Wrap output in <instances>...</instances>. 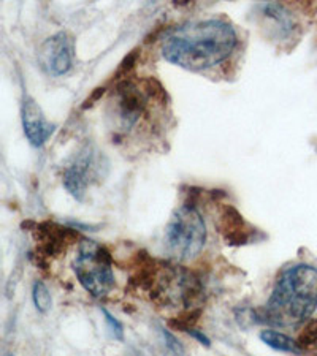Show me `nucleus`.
<instances>
[{"instance_id":"obj_1","label":"nucleus","mask_w":317,"mask_h":356,"mask_svg":"<svg viewBox=\"0 0 317 356\" xmlns=\"http://www.w3.org/2000/svg\"><path fill=\"white\" fill-rule=\"evenodd\" d=\"M236 46L235 29L226 21L187 22L167 33L162 56L184 70L203 72L227 60Z\"/></svg>"},{"instance_id":"obj_2","label":"nucleus","mask_w":317,"mask_h":356,"mask_svg":"<svg viewBox=\"0 0 317 356\" xmlns=\"http://www.w3.org/2000/svg\"><path fill=\"white\" fill-rule=\"evenodd\" d=\"M317 309V268L293 265L276 279L272 296L262 312V321L293 326L307 321Z\"/></svg>"},{"instance_id":"obj_3","label":"nucleus","mask_w":317,"mask_h":356,"mask_svg":"<svg viewBox=\"0 0 317 356\" xmlns=\"http://www.w3.org/2000/svg\"><path fill=\"white\" fill-rule=\"evenodd\" d=\"M206 227L200 212L190 204L175 211L165 229V245L171 258L187 261L197 257L205 247Z\"/></svg>"},{"instance_id":"obj_4","label":"nucleus","mask_w":317,"mask_h":356,"mask_svg":"<svg viewBox=\"0 0 317 356\" xmlns=\"http://www.w3.org/2000/svg\"><path fill=\"white\" fill-rule=\"evenodd\" d=\"M73 268L79 284L92 296L103 298L114 289L111 257L105 247L95 241L83 239L79 243Z\"/></svg>"},{"instance_id":"obj_5","label":"nucleus","mask_w":317,"mask_h":356,"mask_svg":"<svg viewBox=\"0 0 317 356\" xmlns=\"http://www.w3.org/2000/svg\"><path fill=\"white\" fill-rule=\"evenodd\" d=\"M94 147L86 145L63 171V187L75 200L83 201L88 187L102 176V162Z\"/></svg>"},{"instance_id":"obj_6","label":"nucleus","mask_w":317,"mask_h":356,"mask_svg":"<svg viewBox=\"0 0 317 356\" xmlns=\"http://www.w3.org/2000/svg\"><path fill=\"white\" fill-rule=\"evenodd\" d=\"M38 60L43 70L51 76H63L73 65V42L68 33L59 32L42 44Z\"/></svg>"},{"instance_id":"obj_7","label":"nucleus","mask_w":317,"mask_h":356,"mask_svg":"<svg viewBox=\"0 0 317 356\" xmlns=\"http://www.w3.org/2000/svg\"><path fill=\"white\" fill-rule=\"evenodd\" d=\"M148 97L145 95L140 84L132 81H121L116 88V110L118 122L123 129H132L138 122V119L145 113Z\"/></svg>"},{"instance_id":"obj_8","label":"nucleus","mask_w":317,"mask_h":356,"mask_svg":"<svg viewBox=\"0 0 317 356\" xmlns=\"http://www.w3.org/2000/svg\"><path fill=\"white\" fill-rule=\"evenodd\" d=\"M258 15H261L267 35L273 40H281V42L289 40L293 37L298 27V22L292 11L278 2L262 3L258 7Z\"/></svg>"},{"instance_id":"obj_9","label":"nucleus","mask_w":317,"mask_h":356,"mask_svg":"<svg viewBox=\"0 0 317 356\" xmlns=\"http://www.w3.org/2000/svg\"><path fill=\"white\" fill-rule=\"evenodd\" d=\"M22 127L24 135L32 146H43L46 140L53 134L54 127L43 116L42 108L32 97H24L22 102Z\"/></svg>"},{"instance_id":"obj_10","label":"nucleus","mask_w":317,"mask_h":356,"mask_svg":"<svg viewBox=\"0 0 317 356\" xmlns=\"http://www.w3.org/2000/svg\"><path fill=\"white\" fill-rule=\"evenodd\" d=\"M219 233L229 245H245L252 239L256 228L247 223L233 206H226L219 216Z\"/></svg>"},{"instance_id":"obj_11","label":"nucleus","mask_w":317,"mask_h":356,"mask_svg":"<svg viewBox=\"0 0 317 356\" xmlns=\"http://www.w3.org/2000/svg\"><path fill=\"white\" fill-rule=\"evenodd\" d=\"M36 238L38 250L45 254V257H57L65 252L67 245L75 238V233L72 228H65L53 222H45L37 227Z\"/></svg>"},{"instance_id":"obj_12","label":"nucleus","mask_w":317,"mask_h":356,"mask_svg":"<svg viewBox=\"0 0 317 356\" xmlns=\"http://www.w3.org/2000/svg\"><path fill=\"white\" fill-rule=\"evenodd\" d=\"M261 341L267 343L268 347L273 350H278V352L284 353H292V355H302L303 348L298 346V342L293 341L292 337L282 334L279 331L275 330H265L261 332Z\"/></svg>"},{"instance_id":"obj_13","label":"nucleus","mask_w":317,"mask_h":356,"mask_svg":"<svg viewBox=\"0 0 317 356\" xmlns=\"http://www.w3.org/2000/svg\"><path fill=\"white\" fill-rule=\"evenodd\" d=\"M140 86L143 92H145V95L148 97V100L157 102L159 105H167V102H169V95H167L165 88L157 78L148 76L143 79Z\"/></svg>"},{"instance_id":"obj_14","label":"nucleus","mask_w":317,"mask_h":356,"mask_svg":"<svg viewBox=\"0 0 317 356\" xmlns=\"http://www.w3.org/2000/svg\"><path fill=\"white\" fill-rule=\"evenodd\" d=\"M32 300H33V306H36L37 311L40 314H46L53 306V296L42 280H37L32 286Z\"/></svg>"},{"instance_id":"obj_15","label":"nucleus","mask_w":317,"mask_h":356,"mask_svg":"<svg viewBox=\"0 0 317 356\" xmlns=\"http://www.w3.org/2000/svg\"><path fill=\"white\" fill-rule=\"evenodd\" d=\"M298 346L302 348H311L317 346V320H311L298 337Z\"/></svg>"},{"instance_id":"obj_16","label":"nucleus","mask_w":317,"mask_h":356,"mask_svg":"<svg viewBox=\"0 0 317 356\" xmlns=\"http://www.w3.org/2000/svg\"><path fill=\"white\" fill-rule=\"evenodd\" d=\"M138 54H140V51L138 49H134L129 56L124 57V60L121 62L119 68L116 70V73H114V78L116 79H127V76H129L130 72L134 70L135 65H137V60H138Z\"/></svg>"},{"instance_id":"obj_17","label":"nucleus","mask_w":317,"mask_h":356,"mask_svg":"<svg viewBox=\"0 0 317 356\" xmlns=\"http://www.w3.org/2000/svg\"><path fill=\"white\" fill-rule=\"evenodd\" d=\"M160 334H162L165 348L169 350V352H170L173 356H184V347L181 346V342L178 341V339H176L175 336H173L169 330L160 328Z\"/></svg>"},{"instance_id":"obj_18","label":"nucleus","mask_w":317,"mask_h":356,"mask_svg":"<svg viewBox=\"0 0 317 356\" xmlns=\"http://www.w3.org/2000/svg\"><path fill=\"white\" fill-rule=\"evenodd\" d=\"M102 314H103V317H105L107 328L109 331V334H111V337L116 339V341H124V328H123V325L119 323V320L114 318L113 315L107 311V309H102Z\"/></svg>"},{"instance_id":"obj_19","label":"nucleus","mask_w":317,"mask_h":356,"mask_svg":"<svg viewBox=\"0 0 317 356\" xmlns=\"http://www.w3.org/2000/svg\"><path fill=\"white\" fill-rule=\"evenodd\" d=\"M189 336H192L194 339H197V341L201 343V346H205V347H210L211 346V341L208 337H206L203 332H200V331H197V330H194V328H190V330H187L186 331Z\"/></svg>"},{"instance_id":"obj_20","label":"nucleus","mask_w":317,"mask_h":356,"mask_svg":"<svg viewBox=\"0 0 317 356\" xmlns=\"http://www.w3.org/2000/svg\"><path fill=\"white\" fill-rule=\"evenodd\" d=\"M103 92H105V89L103 88H97L95 90H94V94H92L88 100L84 102V105H83V110H86V108H89V106H92L94 105V102H97L100 99V95H103Z\"/></svg>"},{"instance_id":"obj_21","label":"nucleus","mask_w":317,"mask_h":356,"mask_svg":"<svg viewBox=\"0 0 317 356\" xmlns=\"http://www.w3.org/2000/svg\"><path fill=\"white\" fill-rule=\"evenodd\" d=\"M127 356H145L143 355L141 352H138V350H135V348H132L129 353H127Z\"/></svg>"},{"instance_id":"obj_22","label":"nucleus","mask_w":317,"mask_h":356,"mask_svg":"<svg viewBox=\"0 0 317 356\" xmlns=\"http://www.w3.org/2000/svg\"><path fill=\"white\" fill-rule=\"evenodd\" d=\"M7 356H13V355H11V353H10V355H7Z\"/></svg>"}]
</instances>
